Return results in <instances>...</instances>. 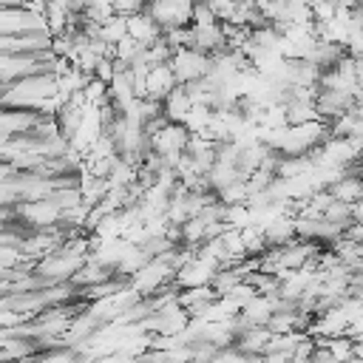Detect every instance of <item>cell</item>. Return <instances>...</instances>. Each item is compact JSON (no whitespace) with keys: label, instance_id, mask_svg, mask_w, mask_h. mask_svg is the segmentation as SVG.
<instances>
[{"label":"cell","instance_id":"ba28073f","mask_svg":"<svg viewBox=\"0 0 363 363\" xmlns=\"http://www.w3.org/2000/svg\"><path fill=\"white\" fill-rule=\"evenodd\" d=\"M315 346H323L335 363H343V360L354 357V337H349V335H340V337H332V340H315Z\"/></svg>","mask_w":363,"mask_h":363},{"label":"cell","instance_id":"277c9868","mask_svg":"<svg viewBox=\"0 0 363 363\" xmlns=\"http://www.w3.org/2000/svg\"><path fill=\"white\" fill-rule=\"evenodd\" d=\"M329 196L335 199V201H340V204H357L360 199H363V176L354 170V167H349L332 187H329Z\"/></svg>","mask_w":363,"mask_h":363},{"label":"cell","instance_id":"8992f818","mask_svg":"<svg viewBox=\"0 0 363 363\" xmlns=\"http://www.w3.org/2000/svg\"><path fill=\"white\" fill-rule=\"evenodd\" d=\"M128 37L130 40H136L139 45H145V48H150L159 37H162V28L145 14V11H139V14H133L130 20H128Z\"/></svg>","mask_w":363,"mask_h":363},{"label":"cell","instance_id":"52a82bcc","mask_svg":"<svg viewBox=\"0 0 363 363\" xmlns=\"http://www.w3.org/2000/svg\"><path fill=\"white\" fill-rule=\"evenodd\" d=\"M264 238H267V247H286L295 241V224L289 216H281L275 221H269L264 227Z\"/></svg>","mask_w":363,"mask_h":363},{"label":"cell","instance_id":"9c48e42d","mask_svg":"<svg viewBox=\"0 0 363 363\" xmlns=\"http://www.w3.org/2000/svg\"><path fill=\"white\" fill-rule=\"evenodd\" d=\"M323 221H329V224H337V227H343V233L354 224L352 221V207L349 204H340V201H332L326 210H323Z\"/></svg>","mask_w":363,"mask_h":363},{"label":"cell","instance_id":"30bf717a","mask_svg":"<svg viewBox=\"0 0 363 363\" xmlns=\"http://www.w3.org/2000/svg\"><path fill=\"white\" fill-rule=\"evenodd\" d=\"M352 221H354V224L363 221V199H360L357 204H352Z\"/></svg>","mask_w":363,"mask_h":363},{"label":"cell","instance_id":"7a4b0ae2","mask_svg":"<svg viewBox=\"0 0 363 363\" xmlns=\"http://www.w3.org/2000/svg\"><path fill=\"white\" fill-rule=\"evenodd\" d=\"M354 108V96L352 94H340V91H315V111L320 116V122H335L337 116L349 113Z\"/></svg>","mask_w":363,"mask_h":363},{"label":"cell","instance_id":"5b68a950","mask_svg":"<svg viewBox=\"0 0 363 363\" xmlns=\"http://www.w3.org/2000/svg\"><path fill=\"white\" fill-rule=\"evenodd\" d=\"M190 108H193V102H190L187 91H184L182 85H176V88H173V91L164 96V102H162V116H164V122L184 125V119H187Z\"/></svg>","mask_w":363,"mask_h":363},{"label":"cell","instance_id":"3957f363","mask_svg":"<svg viewBox=\"0 0 363 363\" xmlns=\"http://www.w3.org/2000/svg\"><path fill=\"white\" fill-rule=\"evenodd\" d=\"M176 88V77L170 71V65H156L147 71L145 77V96L142 99H150V102H164V96Z\"/></svg>","mask_w":363,"mask_h":363},{"label":"cell","instance_id":"6da1fadb","mask_svg":"<svg viewBox=\"0 0 363 363\" xmlns=\"http://www.w3.org/2000/svg\"><path fill=\"white\" fill-rule=\"evenodd\" d=\"M170 71L176 77V85H190V82H196V79L210 74V57L196 54L190 48H179V51H173Z\"/></svg>","mask_w":363,"mask_h":363}]
</instances>
